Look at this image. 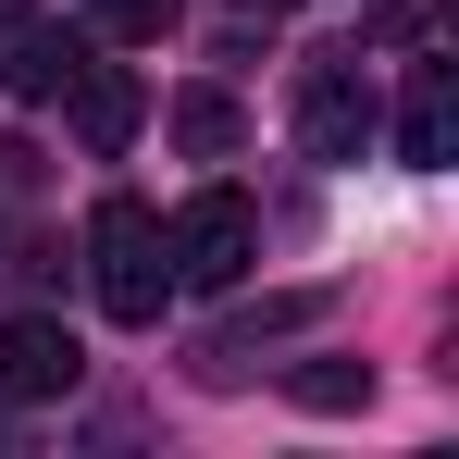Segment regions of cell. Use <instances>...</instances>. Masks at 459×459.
Listing matches in <instances>:
<instances>
[{
	"instance_id": "5",
	"label": "cell",
	"mask_w": 459,
	"mask_h": 459,
	"mask_svg": "<svg viewBox=\"0 0 459 459\" xmlns=\"http://www.w3.org/2000/svg\"><path fill=\"white\" fill-rule=\"evenodd\" d=\"M75 373H87V348L50 310H13L0 323V397H75Z\"/></svg>"
},
{
	"instance_id": "4",
	"label": "cell",
	"mask_w": 459,
	"mask_h": 459,
	"mask_svg": "<svg viewBox=\"0 0 459 459\" xmlns=\"http://www.w3.org/2000/svg\"><path fill=\"white\" fill-rule=\"evenodd\" d=\"M63 125H75V150L112 161L137 125H150V87L125 75V63H75V75H63Z\"/></svg>"
},
{
	"instance_id": "1",
	"label": "cell",
	"mask_w": 459,
	"mask_h": 459,
	"mask_svg": "<svg viewBox=\"0 0 459 459\" xmlns=\"http://www.w3.org/2000/svg\"><path fill=\"white\" fill-rule=\"evenodd\" d=\"M87 286H100L112 323H161L174 248H161V212H150V199H100V212H87Z\"/></svg>"
},
{
	"instance_id": "9",
	"label": "cell",
	"mask_w": 459,
	"mask_h": 459,
	"mask_svg": "<svg viewBox=\"0 0 459 459\" xmlns=\"http://www.w3.org/2000/svg\"><path fill=\"white\" fill-rule=\"evenodd\" d=\"M174 137H186L199 161H224L248 125H236V100H224V87H186V100H174Z\"/></svg>"
},
{
	"instance_id": "11",
	"label": "cell",
	"mask_w": 459,
	"mask_h": 459,
	"mask_svg": "<svg viewBox=\"0 0 459 459\" xmlns=\"http://www.w3.org/2000/svg\"><path fill=\"white\" fill-rule=\"evenodd\" d=\"M186 0H87V38H174Z\"/></svg>"
},
{
	"instance_id": "3",
	"label": "cell",
	"mask_w": 459,
	"mask_h": 459,
	"mask_svg": "<svg viewBox=\"0 0 459 459\" xmlns=\"http://www.w3.org/2000/svg\"><path fill=\"white\" fill-rule=\"evenodd\" d=\"M299 150L323 161V174L373 150V75H360V50H323L299 75Z\"/></svg>"
},
{
	"instance_id": "2",
	"label": "cell",
	"mask_w": 459,
	"mask_h": 459,
	"mask_svg": "<svg viewBox=\"0 0 459 459\" xmlns=\"http://www.w3.org/2000/svg\"><path fill=\"white\" fill-rule=\"evenodd\" d=\"M174 286H248V261H261V212L236 199V186H199L186 212H174Z\"/></svg>"
},
{
	"instance_id": "10",
	"label": "cell",
	"mask_w": 459,
	"mask_h": 459,
	"mask_svg": "<svg viewBox=\"0 0 459 459\" xmlns=\"http://www.w3.org/2000/svg\"><path fill=\"white\" fill-rule=\"evenodd\" d=\"M286 397H299V410H360V397H373V360H299Z\"/></svg>"
},
{
	"instance_id": "6",
	"label": "cell",
	"mask_w": 459,
	"mask_h": 459,
	"mask_svg": "<svg viewBox=\"0 0 459 459\" xmlns=\"http://www.w3.org/2000/svg\"><path fill=\"white\" fill-rule=\"evenodd\" d=\"M75 63H87V25H50V13H25V25L0 38V87H13V100H63Z\"/></svg>"
},
{
	"instance_id": "8",
	"label": "cell",
	"mask_w": 459,
	"mask_h": 459,
	"mask_svg": "<svg viewBox=\"0 0 459 459\" xmlns=\"http://www.w3.org/2000/svg\"><path fill=\"white\" fill-rule=\"evenodd\" d=\"M310 310H323V299H261V310H236L224 335H212V360H199V373H248V348H261V335H286V323H310Z\"/></svg>"
},
{
	"instance_id": "7",
	"label": "cell",
	"mask_w": 459,
	"mask_h": 459,
	"mask_svg": "<svg viewBox=\"0 0 459 459\" xmlns=\"http://www.w3.org/2000/svg\"><path fill=\"white\" fill-rule=\"evenodd\" d=\"M447 150H459V75H447V63H410V100H397V161H422V174H435Z\"/></svg>"
},
{
	"instance_id": "12",
	"label": "cell",
	"mask_w": 459,
	"mask_h": 459,
	"mask_svg": "<svg viewBox=\"0 0 459 459\" xmlns=\"http://www.w3.org/2000/svg\"><path fill=\"white\" fill-rule=\"evenodd\" d=\"M236 13H286V0H236Z\"/></svg>"
}]
</instances>
